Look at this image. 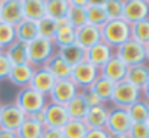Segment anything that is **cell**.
<instances>
[{
    "instance_id": "cell-45",
    "label": "cell",
    "mask_w": 149,
    "mask_h": 138,
    "mask_svg": "<svg viewBox=\"0 0 149 138\" xmlns=\"http://www.w3.org/2000/svg\"><path fill=\"white\" fill-rule=\"evenodd\" d=\"M109 138H129L127 134H110Z\"/></svg>"
},
{
    "instance_id": "cell-14",
    "label": "cell",
    "mask_w": 149,
    "mask_h": 138,
    "mask_svg": "<svg viewBox=\"0 0 149 138\" xmlns=\"http://www.w3.org/2000/svg\"><path fill=\"white\" fill-rule=\"evenodd\" d=\"M55 82H56V79L54 78V75L51 73L45 66H41V68H35L29 87L32 89L38 91L39 93H44V95L48 96V93L54 88Z\"/></svg>"
},
{
    "instance_id": "cell-19",
    "label": "cell",
    "mask_w": 149,
    "mask_h": 138,
    "mask_svg": "<svg viewBox=\"0 0 149 138\" xmlns=\"http://www.w3.org/2000/svg\"><path fill=\"white\" fill-rule=\"evenodd\" d=\"M107 117H109V106L101 104V105H97V106H91L83 121H84V124L87 125L88 130L106 128Z\"/></svg>"
},
{
    "instance_id": "cell-11",
    "label": "cell",
    "mask_w": 149,
    "mask_h": 138,
    "mask_svg": "<svg viewBox=\"0 0 149 138\" xmlns=\"http://www.w3.org/2000/svg\"><path fill=\"white\" fill-rule=\"evenodd\" d=\"M42 112H44V118H45V127H48V128H62L67 124V121L70 119L65 106L49 102V101L45 105V108L42 109Z\"/></svg>"
},
{
    "instance_id": "cell-25",
    "label": "cell",
    "mask_w": 149,
    "mask_h": 138,
    "mask_svg": "<svg viewBox=\"0 0 149 138\" xmlns=\"http://www.w3.org/2000/svg\"><path fill=\"white\" fill-rule=\"evenodd\" d=\"M45 68L54 75V78L56 81H59V79H68L71 76V71H72V68L68 63H65L64 59L56 52L54 53V56L47 62Z\"/></svg>"
},
{
    "instance_id": "cell-10",
    "label": "cell",
    "mask_w": 149,
    "mask_h": 138,
    "mask_svg": "<svg viewBox=\"0 0 149 138\" xmlns=\"http://www.w3.org/2000/svg\"><path fill=\"white\" fill-rule=\"evenodd\" d=\"M149 17V6L146 0H123L122 19L129 25L138 23Z\"/></svg>"
},
{
    "instance_id": "cell-26",
    "label": "cell",
    "mask_w": 149,
    "mask_h": 138,
    "mask_svg": "<svg viewBox=\"0 0 149 138\" xmlns=\"http://www.w3.org/2000/svg\"><path fill=\"white\" fill-rule=\"evenodd\" d=\"M56 53L64 59L65 63H68L71 68L77 66L78 63L86 60V49H83L81 46H78L77 43L70 46H65L62 49H58Z\"/></svg>"
},
{
    "instance_id": "cell-20",
    "label": "cell",
    "mask_w": 149,
    "mask_h": 138,
    "mask_svg": "<svg viewBox=\"0 0 149 138\" xmlns=\"http://www.w3.org/2000/svg\"><path fill=\"white\" fill-rule=\"evenodd\" d=\"M22 12L23 19L38 23L47 16L45 0H22Z\"/></svg>"
},
{
    "instance_id": "cell-7",
    "label": "cell",
    "mask_w": 149,
    "mask_h": 138,
    "mask_svg": "<svg viewBox=\"0 0 149 138\" xmlns=\"http://www.w3.org/2000/svg\"><path fill=\"white\" fill-rule=\"evenodd\" d=\"M99 76L100 69L93 66L91 63H88L87 60H84L72 68L70 79L77 85L78 89H86V88H90Z\"/></svg>"
},
{
    "instance_id": "cell-24",
    "label": "cell",
    "mask_w": 149,
    "mask_h": 138,
    "mask_svg": "<svg viewBox=\"0 0 149 138\" xmlns=\"http://www.w3.org/2000/svg\"><path fill=\"white\" fill-rule=\"evenodd\" d=\"M125 79L142 91L143 87L146 85V82L149 81V65L142 63V65L127 68V73H126Z\"/></svg>"
},
{
    "instance_id": "cell-22",
    "label": "cell",
    "mask_w": 149,
    "mask_h": 138,
    "mask_svg": "<svg viewBox=\"0 0 149 138\" xmlns=\"http://www.w3.org/2000/svg\"><path fill=\"white\" fill-rule=\"evenodd\" d=\"M86 13H87V23L97 26V27H101L109 20L107 13L104 10V6H103V1L88 0L87 7H86Z\"/></svg>"
},
{
    "instance_id": "cell-48",
    "label": "cell",
    "mask_w": 149,
    "mask_h": 138,
    "mask_svg": "<svg viewBox=\"0 0 149 138\" xmlns=\"http://www.w3.org/2000/svg\"><path fill=\"white\" fill-rule=\"evenodd\" d=\"M0 111H1V104H0Z\"/></svg>"
},
{
    "instance_id": "cell-32",
    "label": "cell",
    "mask_w": 149,
    "mask_h": 138,
    "mask_svg": "<svg viewBox=\"0 0 149 138\" xmlns=\"http://www.w3.org/2000/svg\"><path fill=\"white\" fill-rule=\"evenodd\" d=\"M4 53H6V56L9 58L12 66L29 63V62H28V47H26L25 43L15 42L12 46H9L7 49H4Z\"/></svg>"
},
{
    "instance_id": "cell-44",
    "label": "cell",
    "mask_w": 149,
    "mask_h": 138,
    "mask_svg": "<svg viewBox=\"0 0 149 138\" xmlns=\"http://www.w3.org/2000/svg\"><path fill=\"white\" fill-rule=\"evenodd\" d=\"M142 98L146 99V101L149 102V81L146 82V85H145L143 89H142Z\"/></svg>"
},
{
    "instance_id": "cell-34",
    "label": "cell",
    "mask_w": 149,
    "mask_h": 138,
    "mask_svg": "<svg viewBox=\"0 0 149 138\" xmlns=\"http://www.w3.org/2000/svg\"><path fill=\"white\" fill-rule=\"evenodd\" d=\"M130 39L141 45L146 46L149 43V17L138 23L130 25Z\"/></svg>"
},
{
    "instance_id": "cell-47",
    "label": "cell",
    "mask_w": 149,
    "mask_h": 138,
    "mask_svg": "<svg viewBox=\"0 0 149 138\" xmlns=\"http://www.w3.org/2000/svg\"><path fill=\"white\" fill-rule=\"evenodd\" d=\"M146 125L149 127V117H148V119H146Z\"/></svg>"
},
{
    "instance_id": "cell-33",
    "label": "cell",
    "mask_w": 149,
    "mask_h": 138,
    "mask_svg": "<svg viewBox=\"0 0 149 138\" xmlns=\"http://www.w3.org/2000/svg\"><path fill=\"white\" fill-rule=\"evenodd\" d=\"M64 138H84L88 128L84 124V121L78 119H68L67 124L61 128Z\"/></svg>"
},
{
    "instance_id": "cell-18",
    "label": "cell",
    "mask_w": 149,
    "mask_h": 138,
    "mask_svg": "<svg viewBox=\"0 0 149 138\" xmlns=\"http://www.w3.org/2000/svg\"><path fill=\"white\" fill-rule=\"evenodd\" d=\"M33 71H35V68H33L32 65H29V63L12 66L10 73H9V76H7V81H9L12 85L19 87L20 89H22V88H26V87H29V84H31Z\"/></svg>"
},
{
    "instance_id": "cell-37",
    "label": "cell",
    "mask_w": 149,
    "mask_h": 138,
    "mask_svg": "<svg viewBox=\"0 0 149 138\" xmlns=\"http://www.w3.org/2000/svg\"><path fill=\"white\" fill-rule=\"evenodd\" d=\"M104 10L107 13L109 20L122 19L123 16V0H103Z\"/></svg>"
},
{
    "instance_id": "cell-40",
    "label": "cell",
    "mask_w": 149,
    "mask_h": 138,
    "mask_svg": "<svg viewBox=\"0 0 149 138\" xmlns=\"http://www.w3.org/2000/svg\"><path fill=\"white\" fill-rule=\"evenodd\" d=\"M10 69H12V63L9 60V58L6 56L4 50L0 52V81H6L9 73H10Z\"/></svg>"
},
{
    "instance_id": "cell-13",
    "label": "cell",
    "mask_w": 149,
    "mask_h": 138,
    "mask_svg": "<svg viewBox=\"0 0 149 138\" xmlns=\"http://www.w3.org/2000/svg\"><path fill=\"white\" fill-rule=\"evenodd\" d=\"M23 20L22 0H1L0 3V22L16 26Z\"/></svg>"
},
{
    "instance_id": "cell-50",
    "label": "cell",
    "mask_w": 149,
    "mask_h": 138,
    "mask_svg": "<svg viewBox=\"0 0 149 138\" xmlns=\"http://www.w3.org/2000/svg\"><path fill=\"white\" fill-rule=\"evenodd\" d=\"M0 3H1V0H0Z\"/></svg>"
},
{
    "instance_id": "cell-8",
    "label": "cell",
    "mask_w": 149,
    "mask_h": 138,
    "mask_svg": "<svg viewBox=\"0 0 149 138\" xmlns=\"http://www.w3.org/2000/svg\"><path fill=\"white\" fill-rule=\"evenodd\" d=\"M25 119H26V115L23 114V111L15 102L1 105V111H0V130H7V131L16 133Z\"/></svg>"
},
{
    "instance_id": "cell-38",
    "label": "cell",
    "mask_w": 149,
    "mask_h": 138,
    "mask_svg": "<svg viewBox=\"0 0 149 138\" xmlns=\"http://www.w3.org/2000/svg\"><path fill=\"white\" fill-rule=\"evenodd\" d=\"M129 138H149V127L146 124H132L127 131Z\"/></svg>"
},
{
    "instance_id": "cell-12",
    "label": "cell",
    "mask_w": 149,
    "mask_h": 138,
    "mask_svg": "<svg viewBox=\"0 0 149 138\" xmlns=\"http://www.w3.org/2000/svg\"><path fill=\"white\" fill-rule=\"evenodd\" d=\"M127 73V66L116 56L113 55L101 68H100V76L111 81V82H120L126 78Z\"/></svg>"
},
{
    "instance_id": "cell-9",
    "label": "cell",
    "mask_w": 149,
    "mask_h": 138,
    "mask_svg": "<svg viewBox=\"0 0 149 138\" xmlns=\"http://www.w3.org/2000/svg\"><path fill=\"white\" fill-rule=\"evenodd\" d=\"M78 92H80V89L77 88V85L70 78L68 79H59V81L55 82L54 88L48 93V98H49V102L65 106L72 98H75L78 95Z\"/></svg>"
},
{
    "instance_id": "cell-16",
    "label": "cell",
    "mask_w": 149,
    "mask_h": 138,
    "mask_svg": "<svg viewBox=\"0 0 149 138\" xmlns=\"http://www.w3.org/2000/svg\"><path fill=\"white\" fill-rule=\"evenodd\" d=\"M114 55V49L106 45L104 42H99L97 45L91 46L86 50V60L100 69L111 56Z\"/></svg>"
},
{
    "instance_id": "cell-15",
    "label": "cell",
    "mask_w": 149,
    "mask_h": 138,
    "mask_svg": "<svg viewBox=\"0 0 149 138\" xmlns=\"http://www.w3.org/2000/svg\"><path fill=\"white\" fill-rule=\"evenodd\" d=\"M101 42V30L97 26H93L90 23L83 25L81 27L75 29V43L81 46L83 49H88L91 46Z\"/></svg>"
},
{
    "instance_id": "cell-36",
    "label": "cell",
    "mask_w": 149,
    "mask_h": 138,
    "mask_svg": "<svg viewBox=\"0 0 149 138\" xmlns=\"http://www.w3.org/2000/svg\"><path fill=\"white\" fill-rule=\"evenodd\" d=\"M16 42V32H15V26L0 22V47L4 50L9 46H12Z\"/></svg>"
},
{
    "instance_id": "cell-28",
    "label": "cell",
    "mask_w": 149,
    "mask_h": 138,
    "mask_svg": "<svg viewBox=\"0 0 149 138\" xmlns=\"http://www.w3.org/2000/svg\"><path fill=\"white\" fill-rule=\"evenodd\" d=\"M65 109H67V114L70 117V119H78V121H83L90 109V106L86 104V101L81 98L80 92L75 98H72L67 105H65Z\"/></svg>"
},
{
    "instance_id": "cell-2",
    "label": "cell",
    "mask_w": 149,
    "mask_h": 138,
    "mask_svg": "<svg viewBox=\"0 0 149 138\" xmlns=\"http://www.w3.org/2000/svg\"><path fill=\"white\" fill-rule=\"evenodd\" d=\"M15 104L23 111L26 117H32L45 108V105L48 104V96L32 89L31 87H26L19 89Z\"/></svg>"
},
{
    "instance_id": "cell-6",
    "label": "cell",
    "mask_w": 149,
    "mask_h": 138,
    "mask_svg": "<svg viewBox=\"0 0 149 138\" xmlns=\"http://www.w3.org/2000/svg\"><path fill=\"white\" fill-rule=\"evenodd\" d=\"M130 127L132 121L126 108H119V106L109 108V117L106 122V131L109 134H127Z\"/></svg>"
},
{
    "instance_id": "cell-5",
    "label": "cell",
    "mask_w": 149,
    "mask_h": 138,
    "mask_svg": "<svg viewBox=\"0 0 149 138\" xmlns=\"http://www.w3.org/2000/svg\"><path fill=\"white\" fill-rule=\"evenodd\" d=\"M114 55L127 66H136L146 63V49L145 46L135 42L133 39H129L122 46L114 49Z\"/></svg>"
},
{
    "instance_id": "cell-42",
    "label": "cell",
    "mask_w": 149,
    "mask_h": 138,
    "mask_svg": "<svg viewBox=\"0 0 149 138\" xmlns=\"http://www.w3.org/2000/svg\"><path fill=\"white\" fill-rule=\"evenodd\" d=\"M109 133L106 131V128H94V130H88L84 138H109Z\"/></svg>"
},
{
    "instance_id": "cell-29",
    "label": "cell",
    "mask_w": 149,
    "mask_h": 138,
    "mask_svg": "<svg viewBox=\"0 0 149 138\" xmlns=\"http://www.w3.org/2000/svg\"><path fill=\"white\" fill-rule=\"evenodd\" d=\"M126 109H127L132 124H146V119L149 117V102L146 99L142 98Z\"/></svg>"
},
{
    "instance_id": "cell-39",
    "label": "cell",
    "mask_w": 149,
    "mask_h": 138,
    "mask_svg": "<svg viewBox=\"0 0 149 138\" xmlns=\"http://www.w3.org/2000/svg\"><path fill=\"white\" fill-rule=\"evenodd\" d=\"M80 95L81 98L86 101V104L91 108V106H97V105H101V101L99 99V96L93 92L91 88H86V89H80Z\"/></svg>"
},
{
    "instance_id": "cell-4",
    "label": "cell",
    "mask_w": 149,
    "mask_h": 138,
    "mask_svg": "<svg viewBox=\"0 0 149 138\" xmlns=\"http://www.w3.org/2000/svg\"><path fill=\"white\" fill-rule=\"evenodd\" d=\"M139 99H142V91L136 88L135 85H132L130 82H127L126 79L114 84L113 95L110 99L111 106L129 108L132 104H135Z\"/></svg>"
},
{
    "instance_id": "cell-23",
    "label": "cell",
    "mask_w": 149,
    "mask_h": 138,
    "mask_svg": "<svg viewBox=\"0 0 149 138\" xmlns=\"http://www.w3.org/2000/svg\"><path fill=\"white\" fill-rule=\"evenodd\" d=\"M15 32H16V42L28 45L29 42L38 38V25L35 22L23 19L15 26Z\"/></svg>"
},
{
    "instance_id": "cell-46",
    "label": "cell",
    "mask_w": 149,
    "mask_h": 138,
    "mask_svg": "<svg viewBox=\"0 0 149 138\" xmlns=\"http://www.w3.org/2000/svg\"><path fill=\"white\" fill-rule=\"evenodd\" d=\"M145 49H146V63H149V43L145 46Z\"/></svg>"
},
{
    "instance_id": "cell-31",
    "label": "cell",
    "mask_w": 149,
    "mask_h": 138,
    "mask_svg": "<svg viewBox=\"0 0 149 138\" xmlns=\"http://www.w3.org/2000/svg\"><path fill=\"white\" fill-rule=\"evenodd\" d=\"M93 92L99 96V99L101 101V104H109L110 99H111V95H113V89H114V82L103 78V76H99L94 84L90 87Z\"/></svg>"
},
{
    "instance_id": "cell-49",
    "label": "cell",
    "mask_w": 149,
    "mask_h": 138,
    "mask_svg": "<svg viewBox=\"0 0 149 138\" xmlns=\"http://www.w3.org/2000/svg\"><path fill=\"white\" fill-rule=\"evenodd\" d=\"M0 52H3V49H1V47H0Z\"/></svg>"
},
{
    "instance_id": "cell-17",
    "label": "cell",
    "mask_w": 149,
    "mask_h": 138,
    "mask_svg": "<svg viewBox=\"0 0 149 138\" xmlns=\"http://www.w3.org/2000/svg\"><path fill=\"white\" fill-rule=\"evenodd\" d=\"M68 1H70V10L65 20L74 29H78L87 23L86 7H87L88 0H68Z\"/></svg>"
},
{
    "instance_id": "cell-35",
    "label": "cell",
    "mask_w": 149,
    "mask_h": 138,
    "mask_svg": "<svg viewBox=\"0 0 149 138\" xmlns=\"http://www.w3.org/2000/svg\"><path fill=\"white\" fill-rule=\"evenodd\" d=\"M38 36L39 38H44V39H49L52 41L54 39V36H55V33H56V30H58V22H55V20H52L49 17H44V19H41L38 23Z\"/></svg>"
},
{
    "instance_id": "cell-3",
    "label": "cell",
    "mask_w": 149,
    "mask_h": 138,
    "mask_svg": "<svg viewBox=\"0 0 149 138\" xmlns=\"http://www.w3.org/2000/svg\"><path fill=\"white\" fill-rule=\"evenodd\" d=\"M26 47H28V62L33 68L45 66L47 62L56 52V47L52 41L39 38V36L36 39H33L32 42H29Z\"/></svg>"
},
{
    "instance_id": "cell-30",
    "label": "cell",
    "mask_w": 149,
    "mask_h": 138,
    "mask_svg": "<svg viewBox=\"0 0 149 138\" xmlns=\"http://www.w3.org/2000/svg\"><path fill=\"white\" fill-rule=\"evenodd\" d=\"M44 128L45 127L38 121H35L32 117H26V119L16 131V135L17 138H41Z\"/></svg>"
},
{
    "instance_id": "cell-43",
    "label": "cell",
    "mask_w": 149,
    "mask_h": 138,
    "mask_svg": "<svg viewBox=\"0 0 149 138\" xmlns=\"http://www.w3.org/2000/svg\"><path fill=\"white\" fill-rule=\"evenodd\" d=\"M0 138H17L16 133L7 131V130H0Z\"/></svg>"
},
{
    "instance_id": "cell-27",
    "label": "cell",
    "mask_w": 149,
    "mask_h": 138,
    "mask_svg": "<svg viewBox=\"0 0 149 138\" xmlns=\"http://www.w3.org/2000/svg\"><path fill=\"white\" fill-rule=\"evenodd\" d=\"M58 30L52 39L54 45L56 49H62L65 46L74 45L75 43V29L72 26H70L67 22L58 23Z\"/></svg>"
},
{
    "instance_id": "cell-41",
    "label": "cell",
    "mask_w": 149,
    "mask_h": 138,
    "mask_svg": "<svg viewBox=\"0 0 149 138\" xmlns=\"http://www.w3.org/2000/svg\"><path fill=\"white\" fill-rule=\"evenodd\" d=\"M41 138H64V135H62L61 128H48V127H45Z\"/></svg>"
},
{
    "instance_id": "cell-21",
    "label": "cell",
    "mask_w": 149,
    "mask_h": 138,
    "mask_svg": "<svg viewBox=\"0 0 149 138\" xmlns=\"http://www.w3.org/2000/svg\"><path fill=\"white\" fill-rule=\"evenodd\" d=\"M70 10V1L68 0H45V12L47 17L52 20L62 23L67 22V14Z\"/></svg>"
},
{
    "instance_id": "cell-1",
    "label": "cell",
    "mask_w": 149,
    "mask_h": 138,
    "mask_svg": "<svg viewBox=\"0 0 149 138\" xmlns=\"http://www.w3.org/2000/svg\"><path fill=\"white\" fill-rule=\"evenodd\" d=\"M101 42L116 49L130 39V25L123 19L107 20L101 27Z\"/></svg>"
}]
</instances>
